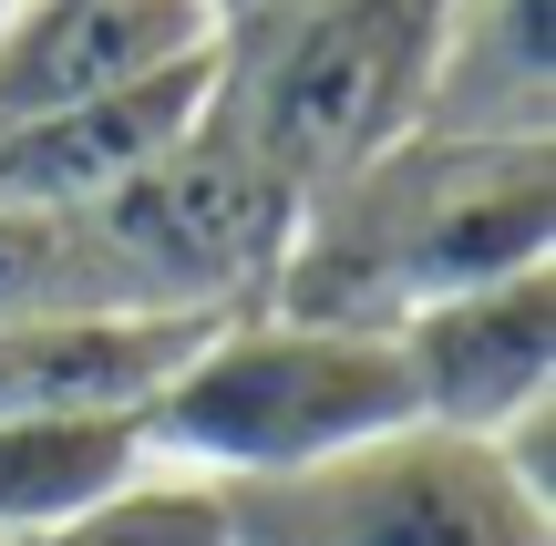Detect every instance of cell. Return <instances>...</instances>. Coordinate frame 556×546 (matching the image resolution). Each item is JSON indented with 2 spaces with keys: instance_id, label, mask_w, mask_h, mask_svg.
I'll use <instances>...</instances> for the list:
<instances>
[{
  "instance_id": "cell-5",
  "label": "cell",
  "mask_w": 556,
  "mask_h": 546,
  "mask_svg": "<svg viewBox=\"0 0 556 546\" xmlns=\"http://www.w3.org/2000/svg\"><path fill=\"white\" fill-rule=\"evenodd\" d=\"M227 546H556V495L516 485L495 444L402 423L309 474L217 495Z\"/></svg>"
},
{
  "instance_id": "cell-6",
  "label": "cell",
  "mask_w": 556,
  "mask_h": 546,
  "mask_svg": "<svg viewBox=\"0 0 556 546\" xmlns=\"http://www.w3.org/2000/svg\"><path fill=\"white\" fill-rule=\"evenodd\" d=\"M392 361L413 392V423L464 433V444H495L526 412H556V258L413 309L392 330Z\"/></svg>"
},
{
  "instance_id": "cell-1",
  "label": "cell",
  "mask_w": 556,
  "mask_h": 546,
  "mask_svg": "<svg viewBox=\"0 0 556 546\" xmlns=\"http://www.w3.org/2000/svg\"><path fill=\"white\" fill-rule=\"evenodd\" d=\"M556 258V144H443L402 135L351 176L309 186L268 309L319 330H381Z\"/></svg>"
},
{
  "instance_id": "cell-11",
  "label": "cell",
  "mask_w": 556,
  "mask_h": 546,
  "mask_svg": "<svg viewBox=\"0 0 556 546\" xmlns=\"http://www.w3.org/2000/svg\"><path fill=\"white\" fill-rule=\"evenodd\" d=\"M135 474H144L135 412L124 423H0V536H41Z\"/></svg>"
},
{
  "instance_id": "cell-3",
  "label": "cell",
  "mask_w": 556,
  "mask_h": 546,
  "mask_svg": "<svg viewBox=\"0 0 556 546\" xmlns=\"http://www.w3.org/2000/svg\"><path fill=\"white\" fill-rule=\"evenodd\" d=\"M433 31L443 0H278L238 41H217V114L289 196H309L413 135Z\"/></svg>"
},
{
  "instance_id": "cell-8",
  "label": "cell",
  "mask_w": 556,
  "mask_h": 546,
  "mask_svg": "<svg viewBox=\"0 0 556 546\" xmlns=\"http://www.w3.org/2000/svg\"><path fill=\"white\" fill-rule=\"evenodd\" d=\"M217 93V62H186V73H155L135 93L73 103V114H41L0 135V206H31V217H93L103 196L144 176L186 124Z\"/></svg>"
},
{
  "instance_id": "cell-2",
  "label": "cell",
  "mask_w": 556,
  "mask_h": 546,
  "mask_svg": "<svg viewBox=\"0 0 556 546\" xmlns=\"http://www.w3.org/2000/svg\"><path fill=\"white\" fill-rule=\"evenodd\" d=\"M413 423V392L381 330H319L289 309H238L186 341V361L135 412L144 465L186 485H278L351 444Z\"/></svg>"
},
{
  "instance_id": "cell-15",
  "label": "cell",
  "mask_w": 556,
  "mask_h": 546,
  "mask_svg": "<svg viewBox=\"0 0 556 546\" xmlns=\"http://www.w3.org/2000/svg\"><path fill=\"white\" fill-rule=\"evenodd\" d=\"M0 11H11V0H0Z\"/></svg>"
},
{
  "instance_id": "cell-4",
  "label": "cell",
  "mask_w": 556,
  "mask_h": 546,
  "mask_svg": "<svg viewBox=\"0 0 556 546\" xmlns=\"http://www.w3.org/2000/svg\"><path fill=\"white\" fill-rule=\"evenodd\" d=\"M83 227H93L103 279L135 320H238V309H268L299 196L258 165V144L206 93V114Z\"/></svg>"
},
{
  "instance_id": "cell-10",
  "label": "cell",
  "mask_w": 556,
  "mask_h": 546,
  "mask_svg": "<svg viewBox=\"0 0 556 546\" xmlns=\"http://www.w3.org/2000/svg\"><path fill=\"white\" fill-rule=\"evenodd\" d=\"M206 320H11L0 330V423H124L155 403Z\"/></svg>"
},
{
  "instance_id": "cell-12",
  "label": "cell",
  "mask_w": 556,
  "mask_h": 546,
  "mask_svg": "<svg viewBox=\"0 0 556 546\" xmlns=\"http://www.w3.org/2000/svg\"><path fill=\"white\" fill-rule=\"evenodd\" d=\"M11 320H135L103 279V247L83 217L0 206V330Z\"/></svg>"
},
{
  "instance_id": "cell-9",
  "label": "cell",
  "mask_w": 556,
  "mask_h": 546,
  "mask_svg": "<svg viewBox=\"0 0 556 546\" xmlns=\"http://www.w3.org/2000/svg\"><path fill=\"white\" fill-rule=\"evenodd\" d=\"M556 0H443L413 135L443 144H556Z\"/></svg>"
},
{
  "instance_id": "cell-14",
  "label": "cell",
  "mask_w": 556,
  "mask_h": 546,
  "mask_svg": "<svg viewBox=\"0 0 556 546\" xmlns=\"http://www.w3.org/2000/svg\"><path fill=\"white\" fill-rule=\"evenodd\" d=\"M197 11H206V21H217V41H238V31H248V21H268V11H278V0H197Z\"/></svg>"
},
{
  "instance_id": "cell-7",
  "label": "cell",
  "mask_w": 556,
  "mask_h": 546,
  "mask_svg": "<svg viewBox=\"0 0 556 546\" xmlns=\"http://www.w3.org/2000/svg\"><path fill=\"white\" fill-rule=\"evenodd\" d=\"M186 62H217V21L197 0H11L0 11V135L135 93Z\"/></svg>"
},
{
  "instance_id": "cell-16",
  "label": "cell",
  "mask_w": 556,
  "mask_h": 546,
  "mask_svg": "<svg viewBox=\"0 0 556 546\" xmlns=\"http://www.w3.org/2000/svg\"><path fill=\"white\" fill-rule=\"evenodd\" d=\"M0 546H11V536H0Z\"/></svg>"
},
{
  "instance_id": "cell-13",
  "label": "cell",
  "mask_w": 556,
  "mask_h": 546,
  "mask_svg": "<svg viewBox=\"0 0 556 546\" xmlns=\"http://www.w3.org/2000/svg\"><path fill=\"white\" fill-rule=\"evenodd\" d=\"M11 546H227V516H217V485H186V474L144 465L135 485L93 495L83 516H62L41 536H11Z\"/></svg>"
}]
</instances>
